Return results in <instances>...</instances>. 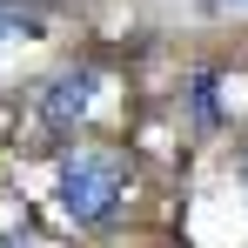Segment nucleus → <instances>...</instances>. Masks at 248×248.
<instances>
[{
  "label": "nucleus",
  "mask_w": 248,
  "mask_h": 248,
  "mask_svg": "<svg viewBox=\"0 0 248 248\" xmlns=\"http://www.w3.org/2000/svg\"><path fill=\"white\" fill-rule=\"evenodd\" d=\"M34 41V34H47V14L41 7H27V0H0V41Z\"/></svg>",
  "instance_id": "obj_3"
},
{
  "label": "nucleus",
  "mask_w": 248,
  "mask_h": 248,
  "mask_svg": "<svg viewBox=\"0 0 248 248\" xmlns=\"http://www.w3.org/2000/svg\"><path fill=\"white\" fill-rule=\"evenodd\" d=\"M94 101H101V74H61V81L41 94V121L47 127H67V121H87L94 114Z\"/></svg>",
  "instance_id": "obj_2"
},
{
  "label": "nucleus",
  "mask_w": 248,
  "mask_h": 248,
  "mask_svg": "<svg viewBox=\"0 0 248 248\" xmlns=\"http://www.w3.org/2000/svg\"><path fill=\"white\" fill-rule=\"evenodd\" d=\"M242 181H248V155H242Z\"/></svg>",
  "instance_id": "obj_5"
},
{
  "label": "nucleus",
  "mask_w": 248,
  "mask_h": 248,
  "mask_svg": "<svg viewBox=\"0 0 248 248\" xmlns=\"http://www.w3.org/2000/svg\"><path fill=\"white\" fill-rule=\"evenodd\" d=\"M202 14H248V0H202Z\"/></svg>",
  "instance_id": "obj_4"
},
{
  "label": "nucleus",
  "mask_w": 248,
  "mask_h": 248,
  "mask_svg": "<svg viewBox=\"0 0 248 248\" xmlns=\"http://www.w3.org/2000/svg\"><path fill=\"white\" fill-rule=\"evenodd\" d=\"M121 188H127L121 155H101V148H87V155H74V161H61V174H54V202H61L67 221H101V215H114Z\"/></svg>",
  "instance_id": "obj_1"
}]
</instances>
